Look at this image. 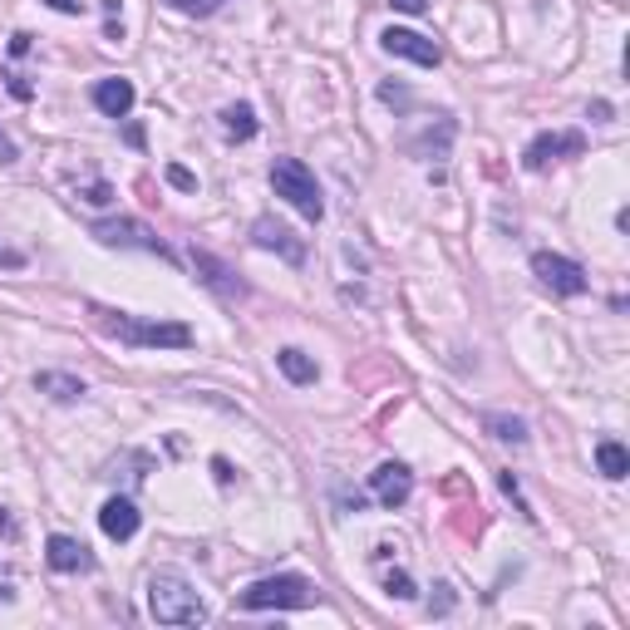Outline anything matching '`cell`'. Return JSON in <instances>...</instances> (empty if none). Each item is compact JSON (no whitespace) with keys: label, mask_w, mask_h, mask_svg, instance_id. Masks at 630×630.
I'll return each instance as SVG.
<instances>
[{"label":"cell","mask_w":630,"mask_h":630,"mask_svg":"<svg viewBox=\"0 0 630 630\" xmlns=\"http://www.w3.org/2000/svg\"><path fill=\"white\" fill-rule=\"evenodd\" d=\"M89 321L94 331H104L108 340L129 345V350H188L197 340L193 325L182 321H143V316H129V310H114V306H99L89 300Z\"/></svg>","instance_id":"obj_1"},{"label":"cell","mask_w":630,"mask_h":630,"mask_svg":"<svg viewBox=\"0 0 630 630\" xmlns=\"http://www.w3.org/2000/svg\"><path fill=\"white\" fill-rule=\"evenodd\" d=\"M149 616L158 626H203L207 606L178 571H153L149 577Z\"/></svg>","instance_id":"obj_2"},{"label":"cell","mask_w":630,"mask_h":630,"mask_svg":"<svg viewBox=\"0 0 630 630\" xmlns=\"http://www.w3.org/2000/svg\"><path fill=\"white\" fill-rule=\"evenodd\" d=\"M321 601V587L296 571H281V577H261L236 596V610H310Z\"/></svg>","instance_id":"obj_3"},{"label":"cell","mask_w":630,"mask_h":630,"mask_svg":"<svg viewBox=\"0 0 630 630\" xmlns=\"http://www.w3.org/2000/svg\"><path fill=\"white\" fill-rule=\"evenodd\" d=\"M271 188H277V197H286L306 222H321V217H325L321 182H316V172H310L300 158H277V163H271Z\"/></svg>","instance_id":"obj_4"},{"label":"cell","mask_w":630,"mask_h":630,"mask_svg":"<svg viewBox=\"0 0 630 630\" xmlns=\"http://www.w3.org/2000/svg\"><path fill=\"white\" fill-rule=\"evenodd\" d=\"M89 236H99L104 246H133V252H149V257L178 261V257H172V246L163 242L149 222H139V217H108V222H94V227H89Z\"/></svg>","instance_id":"obj_5"},{"label":"cell","mask_w":630,"mask_h":630,"mask_svg":"<svg viewBox=\"0 0 630 630\" xmlns=\"http://www.w3.org/2000/svg\"><path fill=\"white\" fill-rule=\"evenodd\" d=\"M532 277L542 281L552 296H587V271H581V261L571 257H556V252H537L532 257Z\"/></svg>","instance_id":"obj_6"},{"label":"cell","mask_w":630,"mask_h":630,"mask_svg":"<svg viewBox=\"0 0 630 630\" xmlns=\"http://www.w3.org/2000/svg\"><path fill=\"white\" fill-rule=\"evenodd\" d=\"M581 153H587V133H577V129L537 133V139L527 143V153H523V168H527V172H547L552 163H562V158H581Z\"/></svg>","instance_id":"obj_7"},{"label":"cell","mask_w":630,"mask_h":630,"mask_svg":"<svg viewBox=\"0 0 630 630\" xmlns=\"http://www.w3.org/2000/svg\"><path fill=\"white\" fill-rule=\"evenodd\" d=\"M188 257H193L197 281H203L207 291H217V296H222L227 306H232V300H246V281H236V271L227 267V261H217L213 252H203V246H193Z\"/></svg>","instance_id":"obj_8"},{"label":"cell","mask_w":630,"mask_h":630,"mask_svg":"<svg viewBox=\"0 0 630 630\" xmlns=\"http://www.w3.org/2000/svg\"><path fill=\"white\" fill-rule=\"evenodd\" d=\"M370 492H374V502H380V507H389V513H395V507H404L409 502V492H414V473L404 468V463H380V468L370 473Z\"/></svg>","instance_id":"obj_9"},{"label":"cell","mask_w":630,"mask_h":630,"mask_svg":"<svg viewBox=\"0 0 630 630\" xmlns=\"http://www.w3.org/2000/svg\"><path fill=\"white\" fill-rule=\"evenodd\" d=\"M252 242H257L261 252H277V257H286L291 267H300V261H306V242H300V236L291 232L286 222H277V217H257V222H252Z\"/></svg>","instance_id":"obj_10"},{"label":"cell","mask_w":630,"mask_h":630,"mask_svg":"<svg viewBox=\"0 0 630 630\" xmlns=\"http://www.w3.org/2000/svg\"><path fill=\"white\" fill-rule=\"evenodd\" d=\"M380 44H385L389 54H399V60H414V65H424V69L443 65V50H438L428 35H419V30H395V25H389V30L380 35Z\"/></svg>","instance_id":"obj_11"},{"label":"cell","mask_w":630,"mask_h":630,"mask_svg":"<svg viewBox=\"0 0 630 630\" xmlns=\"http://www.w3.org/2000/svg\"><path fill=\"white\" fill-rule=\"evenodd\" d=\"M44 562L60 571V577H79V571H94V556H89V547L79 542V537H65L54 532L50 542H44Z\"/></svg>","instance_id":"obj_12"},{"label":"cell","mask_w":630,"mask_h":630,"mask_svg":"<svg viewBox=\"0 0 630 630\" xmlns=\"http://www.w3.org/2000/svg\"><path fill=\"white\" fill-rule=\"evenodd\" d=\"M139 523H143V513L129 498H108L104 507H99V527H104L108 542H129V537L139 532Z\"/></svg>","instance_id":"obj_13"},{"label":"cell","mask_w":630,"mask_h":630,"mask_svg":"<svg viewBox=\"0 0 630 630\" xmlns=\"http://www.w3.org/2000/svg\"><path fill=\"white\" fill-rule=\"evenodd\" d=\"M89 99H94V108L104 118H129V108H133V79H99L94 89H89Z\"/></svg>","instance_id":"obj_14"},{"label":"cell","mask_w":630,"mask_h":630,"mask_svg":"<svg viewBox=\"0 0 630 630\" xmlns=\"http://www.w3.org/2000/svg\"><path fill=\"white\" fill-rule=\"evenodd\" d=\"M277 364H281V374H286L291 385H316V380H321V364L310 360L300 345H286V350H277Z\"/></svg>","instance_id":"obj_15"},{"label":"cell","mask_w":630,"mask_h":630,"mask_svg":"<svg viewBox=\"0 0 630 630\" xmlns=\"http://www.w3.org/2000/svg\"><path fill=\"white\" fill-rule=\"evenodd\" d=\"M35 389L50 399H60V404H69V399H85V380H75V374H60V370H40L35 374Z\"/></svg>","instance_id":"obj_16"},{"label":"cell","mask_w":630,"mask_h":630,"mask_svg":"<svg viewBox=\"0 0 630 630\" xmlns=\"http://www.w3.org/2000/svg\"><path fill=\"white\" fill-rule=\"evenodd\" d=\"M222 133L232 143L257 139V108H252V104H227L222 108Z\"/></svg>","instance_id":"obj_17"},{"label":"cell","mask_w":630,"mask_h":630,"mask_svg":"<svg viewBox=\"0 0 630 630\" xmlns=\"http://www.w3.org/2000/svg\"><path fill=\"white\" fill-rule=\"evenodd\" d=\"M483 428H488V434L498 438V443H517V449H523L527 438H532V434H527L523 419H513V414H492V409L483 414Z\"/></svg>","instance_id":"obj_18"},{"label":"cell","mask_w":630,"mask_h":630,"mask_svg":"<svg viewBox=\"0 0 630 630\" xmlns=\"http://www.w3.org/2000/svg\"><path fill=\"white\" fill-rule=\"evenodd\" d=\"M596 468L606 473L610 483H620L630 473V459H626V449H620L616 438H601V443H596Z\"/></svg>","instance_id":"obj_19"},{"label":"cell","mask_w":630,"mask_h":630,"mask_svg":"<svg viewBox=\"0 0 630 630\" xmlns=\"http://www.w3.org/2000/svg\"><path fill=\"white\" fill-rule=\"evenodd\" d=\"M168 5L182 15H213V11H222L227 0H168Z\"/></svg>","instance_id":"obj_20"},{"label":"cell","mask_w":630,"mask_h":630,"mask_svg":"<svg viewBox=\"0 0 630 630\" xmlns=\"http://www.w3.org/2000/svg\"><path fill=\"white\" fill-rule=\"evenodd\" d=\"M385 591H389V596H399V601H414V596H419L414 581H409L404 571H389V577H385Z\"/></svg>","instance_id":"obj_21"},{"label":"cell","mask_w":630,"mask_h":630,"mask_svg":"<svg viewBox=\"0 0 630 630\" xmlns=\"http://www.w3.org/2000/svg\"><path fill=\"white\" fill-rule=\"evenodd\" d=\"M163 178H168L178 193H197V178L188 168H178V163H168V168H163Z\"/></svg>","instance_id":"obj_22"},{"label":"cell","mask_w":630,"mask_h":630,"mask_svg":"<svg viewBox=\"0 0 630 630\" xmlns=\"http://www.w3.org/2000/svg\"><path fill=\"white\" fill-rule=\"evenodd\" d=\"M498 483H502V492H507V498H513V502H517V513H523V517H527V523H532V517H537V513H532V507H527V498H523V488H517V478H513V473H502V478H498Z\"/></svg>","instance_id":"obj_23"},{"label":"cell","mask_w":630,"mask_h":630,"mask_svg":"<svg viewBox=\"0 0 630 630\" xmlns=\"http://www.w3.org/2000/svg\"><path fill=\"white\" fill-rule=\"evenodd\" d=\"M79 197H85V203H94V207H104V203H114V188H108V182H89Z\"/></svg>","instance_id":"obj_24"},{"label":"cell","mask_w":630,"mask_h":630,"mask_svg":"<svg viewBox=\"0 0 630 630\" xmlns=\"http://www.w3.org/2000/svg\"><path fill=\"white\" fill-rule=\"evenodd\" d=\"M25 261H30V257H25L21 246H0V267H5V271H25Z\"/></svg>","instance_id":"obj_25"},{"label":"cell","mask_w":630,"mask_h":630,"mask_svg":"<svg viewBox=\"0 0 630 630\" xmlns=\"http://www.w3.org/2000/svg\"><path fill=\"white\" fill-rule=\"evenodd\" d=\"M21 158V149H15V139L5 129H0V168H11V163Z\"/></svg>","instance_id":"obj_26"},{"label":"cell","mask_w":630,"mask_h":630,"mask_svg":"<svg viewBox=\"0 0 630 630\" xmlns=\"http://www.w3.org/2000/svg\"><path fill=\"white\" fill-rule=\"evenodd\" d=\"M395 11H404V15H424L428 11V0H389Z\"/></svg>","instance_id":"obj_27"},{"label":"cell","mask_w":630,"mask_h":630,"mask_svg":"<svg viewBox=\"0 0 630 630\" xmlns=\"http://www.w3.org/2000/svg\"><path fill=\"white\" fill-rule=\"evenodd\" d=\"M50 11H60V15H79V0H44Z\"/></svg>","instance_id":"obj_28"},{"label":"cell","mask_w":630,"mask_h":630,"mask_svg":"<svg viewBox=\"0 0 630 630\" xmlns=\"http://www.w3.org/2000/svg\"><path fill=\"white\" fill-rule=\"evenodd\" d=\"M213 473H217V483H232V478H236L232 463H227V459H213Z\"/></svg>","instance_id":"obj_29"},{"label":"cell","mask_w":630,"mask_h":630,"mask_svg":"<svg viewBox=\"0 0 630 630\" xmlns=\"http://www.w3.org/2000/svg\"><path fill=\"white\" fill-rule=\"evenodd\" d=\"M11 94H15V99H30V94H35V89H30V85H25V79H11Z\"/></svg>","instance_id":"obj_30"},{"label":"cell","mask_w":630,"mask_h":630,"mask_svg":"<svg viewBox=\"0 0 630 630\" xmlns=\"http://www.w3.org/2000/svg\"><path fill=\"white\" fill-rule=\"evenodd\" d=\"M0 532L15 537V523H11V513H5V507H0Z\"/></svg>","instance_id":"obj_31"},{"label":"cell","mask_w":630,"mask_h":630,"mask_svg":"<svg viewBox=\"0 0 630 630\" xmlns=\"http://www.w3.org/2000/svg\"><path fill=\"white\" fill-rule=\"evenodd\" d=\"M0 601H11V587H0Z\"/></svg>","instance_id":"obj_32"}]
</instances>
